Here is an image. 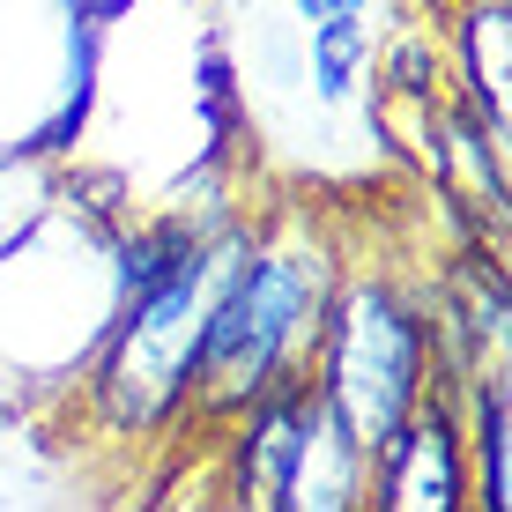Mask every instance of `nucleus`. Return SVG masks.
<instances>
[{
  "mask_svg": "<svg viewBox=\"0 0 512 512\" xmlns=\"http://www.w3.org/2000/svg\"><path fill=\"white\" fill-rule=\"evenodd\" d=\"M334 275H342V260L312 223H282V231H260L245 245V260L223 275L216 305H208L186 416L231 423L275 379L312 372V342H320Z\"/></svg>",
  "mask_w": 512,
  "mask_h": 512,
  "instance_id": "1",
  "label": "nucleus"
},
{
  "mask_svg": "<svg viewBox=\"0 0 512 512\" xmlns=\"http://www.w3.org/2000/svg\"><path fill=\"white\" fill-rule=\"evenodd\" d=\"M253 238H260V223L223 216L156 290H141V297L119 305V327H112V342H104V357H97V379H90V423L97 431L149 438V431H164V423L186 416L208 305H216L223 275L245 260Z\"/></svg>",
  "mask_w": 512,
  "mask_h": 512,
  "instance_id": "2",
  "label": "nucleus"
},
{
  "mask_svg": "<svg viewBox=\"0 0 512 512\" xmlns=\"http://www.w3.org/2000/svg\"><path fill=\"white\" fill-rule=\"evenodd\" d=\"M312 386L327 416L364 453H379L423 401L446 394L431 357V305L409 297L394 275H334L320 342H312Z\"/></svg>",
  "mask_w": 512,
  "mask_h": 512,
  "instance_id": "3",
  "label": "nucleus"
},
{
  "mask_svg": "<svg viewBox=\"0 0 512 512\" xmlns=\"http://www.w3.org/2000/svg\"><path fill=\"white\" fill-rule=\"evenodd\" d=\"M312 416H320V386H312V372L275 379L268 394L245 401V409L231 416V453H223L231 490H223V498L245 505V512H290Z\"/></svg>",
  "mask_w": 512,
  "mask_h": 512,
  "instance_id": "4",
  "label": "nucleus"
},
{
  "mask_svg": "<svg viewBox=\"0 0 512 512\" xmlns=\"http://www.w3.org/2000/svg\"><path fill=\"white\" fill-rule=\"evenodd\" d=\"M364 505L379 512H468V438L461 409L446 394H431L423 409L401 423L394 438L372 453V490Z\"/></svg>",
  "mask_w": 512,
  "mask_h": 512,
  "instance_id": "5",
  "label": "nucleus"
},
{
  "mask_svg": "<svg viewBox=\"0 0 512 512\" xmlns=\"http://www.w3.org/2000/svg\"><path fill=\"white\" fill-rule=\"evenodd\" d=\"M446 38V82L483 127L505 134L512 119V0H461V23Z\"/></svg>",
  "mask_w": 512,
  "mask_h": 512,
  "instance_id": "6",
  "label": "nucleus"
},
{
  "mask_svg": "<svg viewBox=\"0 0 512 512\" xmlns=\"http://www.w3.org/2000/svg\"><path fill=\"white\" fill-rule=\"evenodd\" d=\"M461 438H468V498L483 512H512V386H505V364L468 386Z\"/></svg>",
  "mask_w": 512,
  "mask_h": 512,
  "instance_id": "7",
  "label": "nucleus"
},
{
  "mask_svg": "<svg viewBox=\"0 0 512 512\" xmlns=\"http://www.w3.org/2000/svg\"><path fill=\"white\" fill-rule=\"evenodd\" d=\"M364 490H372V453H364L320 401L312 438H305V461H297L290 512H364Z\"/></svg>",
  "mask_w": 512,
  "mask_h": 512,
  "instance_id": "8",
  "label": "nucleus"
},
{
  "mask_svg": "<svg viewBox=\"0 0 512 512\" xmlns=\"http://www.w3.org/2000/svg\"><path fill=\"white\" fill-rule=\"evenodd\" d=\"M431 305L446 312L490 364H505V327H512L505 305H512V297H505V253H498V245H468V253L446 268V282H438Z\"/></svg>",
  "mask_w": 512,
  "mask_h": 512,
  "instance_id": "9",
  "label": "nucleus"
},
{
  "mask_svg": "<svg viewBox=\"0 0 512 512\" xmlns=\"http://www.w3.org/2000/svg\"><path fill=\"white\" fill-rule=\"evenodd\" d=\"M364 75H372V30H364V15H320L305 38V82L320 90V104H349Z\"/></svg>",
  "mask_w": 512,
  "mask_h": 512,
  "instance_id": "10",
  "label": "nucleus"
},
{
  "mask_svg": "<svg viewBox=\"0 0 512 512\" xmlns=\"http://www.w3.org/2000/svg\"><path fill=\"white\" fill-rule=\"evenodd\" d=\"M372 67H379V90L386 97H446V38L438 30H401V38H386V52L372 45Z\"/></svg>",
  "mask_w": 512,
  "mask_h": 512,
  "instance_id": "11",
  "label": "nucleus"
},
{
  "mask_svg": "<svg viewBox=\"0 0 512 512\" xmlns=\"http://www.w3.org/2000/svg\"><path fill=\"white\" fill-rule=\"evenodd\" d=\"M60 201L75 208L82 223H97V231H104V223L127 216V179L104 171V164H82V171H67V179H60Z\"/></svg>",
  "mask_w": 512,
  "mask_h": 512,
  "instance_id": "12",
  "label": "nucleus"
},
{
  "mask_svg": "<svg viewBox=\"0 0 512 512\" xmlns=\"http://www.w3.org/2000/svg\"><path fill=\"white\" fill-rule=\"evenodd\" d=\"M253 38H260V75H268L275 90H297V82H305V38H297L290 23H275V15H260Z\"/></svg>",
  "mask_w": 512,
  "mask_h": 512,
  "instance_id": "13",
  "label": "nucleus"
},
{
  "mask_svg": "<svg viewBox=\"0 0 512 512\" xmlns=\"http://www.w3.org/2000/svg\"><path fill=\"white\" fill-rule=\"evenodd\" d=\"M201 104H208V127L216 134L238 127V75L223 60V45H201Z\"/></svg>",
  "mask_w": 512,
  "mask_h": 512,
  "instance_id": "14",
  "label": "nucleus"
},
{
  "mask_svg": "<svg viewBox=\"0 0 512 512\" xmlns=\"http://www.w3.org/2000/svg\"><path fill=\"white\" fill-rule=\"evenodd\" d=\"M297 23H320V15H372V0H290Z\"/></svg>",
  "mask_w": 512,
  "mask_h": 512,
  "instance_id": "15",
  "label": "nucleus"
},
{
  "mask_svg": "<svg viewBox=\"0 0 512 512\" xmlns=\"http://www.w3.org/2000/svg\"><path fill=\"white\" fill-rule=\"evenodd\" d=\"M75 8H82V15H119L127 0H75Z\"/></svg>",
  "mask_w": 512,
  "mask_h": 512,
  "instance_id": "16",
  "label": "nucleus"
}]
</instances>
